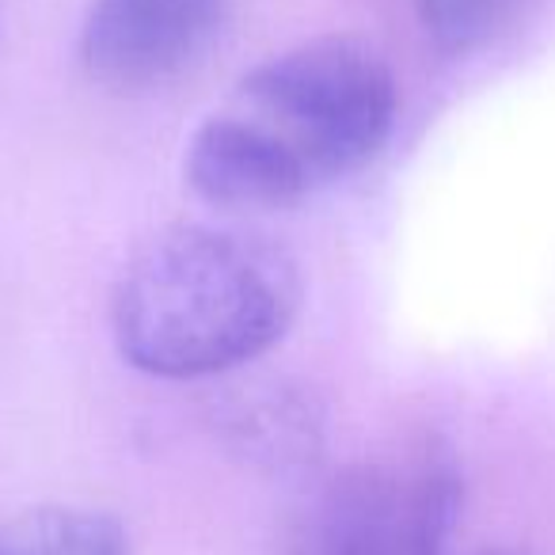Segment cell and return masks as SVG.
<instances>
[{
    "mask_svg": "<svg viewBox=\"0 0 555 555\" xmlns=\"http://www.w3.org/2000/svg\"><path fill=\"white\" fill-rule=\"evenodd\" d=\"M400 88L362 39L327 35L259 62L186 141V183L214 206H294L362 171L392 138Z\"/></svg>",
    "mask_w": 555,
    "mask_h": 555,
    "instance_id": "6da1fadb",
    "label": "cell"
},
{
    "mask_svg": "<svg viewBox=\"0 0 555 555\" xmlns=\"http://www.w3.org/2000/svg\"><path fill=\"white\" fill-rule=\"evenodd\" d=\"M301 294L297 259L274 240L176 224L122 267L111 289V335L149 377H217L282 343Z\"/></svg>",
    "mask_w": 555,
    "mask_h": 555,
    "instance_id": "7a4b0ae2",
    "label": "cell"
},
{
    "mask_svg": "<svg viewBox=\"0 0 555 555\" xmlns=\"http://www.w3.org/2000/svg\"><path fill=\"white\" fill-rule=\"evenodd\" d=\"M461 514V468L434 434L347 464L301 509L289 555H441Z\"/></svg>",
    "mask_w": 555,
    "mask_h": 555,
    "instance_id": "3957f363",
    "label": "cell"
},
{
    "mask_svg": "<svg viewBox=\"0 0 555 555\" xmlns=\"http://www.w3.org/2000/svg\"><path fill=\"white\" fill-rule=\"evenodd\" d=\"M217 16L221 0H92L80 65L115 92L168 85L209 47Z\"/></svg>",
    "mask_w": 555,
    "mask_h": 555,
    "instance_id": "277c9868",
    "label": "cell"
},
{
    "mask_svg": "<svg viewBox=\"0 0 555 555\" xmlns=\"http://www.w3.org/2000/svg\"><path fill=\"white\" fill-rule=\"evenodd\" d=\"M0 555H130V540L103 509L35 506L0 521Z\"/></svg>",
    "mask_w": 555,
    "mask_h": 555,
    "instance_id": "5b68a950",
    "label": "cell"
},
{
    "mask_svg": "<svg viewBox=\"0 0 555 555\" xmlns=\"http://www.w3.org/2000/svg\"><path fill=\"white\" fill-rule=\"evenodd\" d=\"M236 434L244 446L255 449V456L267 461H301L317 446L320 423L312 408L294 396H270V400H255L236 415Z\"/></svg>",
    "mask_w": 555,
    "mask_h": 555,
    "instance_id": "8992f818",
    "label": "cell"
},
{
    "mask_svg": "<svg viewBox=\"0 0 555 555\" xmlns=\"http://www.w3.org/2000/svg\"><path fill=\"white\" fill-rule=\"evenodd\" d=\"M423 31L449 54L483 47L514 12L517 0H411Z\"/></svg>",
    "mask_w": 555,
    "mask_h": 555,
    "instance_id": "52a82bcc",
    "label": "cell"
},
{
    "mask_svg": "<svg viewBox=\"0 0 555 555\" xmlns=\"http://www.w3.org/2000/svg\"><path fill=\"white\" fill-rule=\"evenodd\" d=\"M479 555H517V552H479Z\"/></svg>",
    "mask_w": 555,
    "mask_h": 555,
    "instance_id": "ba28073f",
    "label": "cell"
}]
</instances>
